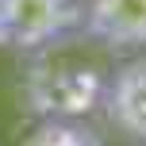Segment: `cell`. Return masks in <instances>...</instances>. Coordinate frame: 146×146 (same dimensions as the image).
<instances>
[{"mask_svg":"<svg viewBox=\"0 0 146 146\" xmlns=\"http://www.w3.org/2000/svg\"><path fill=\"white\" fill-rule=\"evenodd\" d=\"M104 108L111 123L135 142H146V58L123 62L104 81Z\"/></svg>","mask_w":146,"mask_h":146,"instance_id":"obj_4","label":"cell"},{"mask_svg":"<svg viewBox=\"0 0 146 146\" xmlns=\"http://www.w3.org/2000/svg\"><path fill=\"white\" fill-rule=\"evenodd\" d=\"M23 146H104V142L81 119H42L23 139Z\"/></svg>","mask_w":146,"mask_h":146,"instance_id":"obj_5","label":"cell"},{"mask_svg":"<svg viewBox=\"0 0 146 146\" xmlns=\"http://www.w3.org/2000/svg\"><path fill=\"white\" fill-rule=\"evenodd\" d=\"M77 23L81 8L73 0H4V42H15L23 50L54 42Z\"/></svg>","mask_w":146,"mask_h":146,"instance_id":"obj_2","label":"cell"},{"mask_svg":"<svg viewBox=\"0 0 146 146\" xmlns=\"http://www.w3.org/2000/svg\"><path fill=\"white\" fill-rule=\"evenodd\" d=\"M0 42H4V0H0Z\"/></svg>","mask_w":146,"mask_h":146,"instance_id":"obj_6","label":"cell"},{"mask_svg":"<svg viewBox=\"0 0 146 146\" xmlns=\"http://www.w3.org/2000/svg\"><path fill=\"white\" fill-rule=\"evenodd\" d=\"M81 23L96 42L111 50L146 46V0H88Z\"/></svg>","mask_w":146,"mask_h":146,"instance_id":"obj_3","label":"cell"},{"mask_svg":"<svg viewBox=\"0 0 146 146\" xmlns=\"http://www.w3.org/2000/svg\"><path fill=\"white\" fill-rule=\"evenodd\" d=\"M104 73L85 58L58 54V38L38 46L27 69V104L42 119H85L104 96Z\"/></svg>","mask_w":146,"mask_h":146,"instance_id":"obj_1","label":"cell"}]
</instances>
